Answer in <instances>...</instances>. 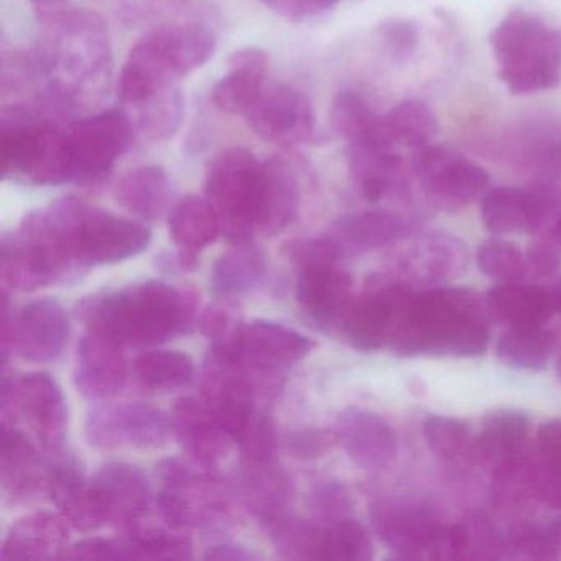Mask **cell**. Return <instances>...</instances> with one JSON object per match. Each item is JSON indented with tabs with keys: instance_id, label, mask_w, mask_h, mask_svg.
<instances>
[{
	"instance_id": "6da1fadb",
	"label": "cell",
	"mask_w": 561,
	"mask_h": 561,
	"mask_svg": "<svg viewBox=\"0 0 561 561\" xmlns=\"http://www.w3.org/2000/svg\"><path fill=\"white\" fill-rule=\"evenodd\" d=\"M31 57L38 78L35 110L54 123L70 126L110 93L113 48L98 12L73 8L44 25Z\"/></svg>"
},
{
	"instance_id": "7a4b0ae2",
	"label": "cell",
	"mask_w": 561,
	"mask_h": 561,
	"mask_svg": "<svg viewBox=\"0 0 561 561\" xmlns=\"http://www.w3.org/2000/svg\"><path fill=\"white\" fill-rule=\"evenodd\" d=\"M485 300L466 288L409 290L397 314L389 350L403 357H474L488 350Z\"/></svg>"
},
{
	"instance_id": "3957f363",
	"label": "cell",
	"mask_w": 561,
	"mask_h": 561,
	"mask_svg": "<svg viewBox=\"0 0 561 561\" xmlns=\"http://www.w3.org/2000/svg\"><path fill=\"white\" fill-rule=\"evenodd\" d=\"M83 318L90 331L123 346H156L190 330L195 300L167 282L149 280L91 297Z\"/></svg>"
},
{
	"instance_id": "277c9868",
	"label": "cell",
	"mask_w": 561,
	"mask_h": 561,
	"mask_svg": "<svg viewBox=\"0 0 561 561\" xmlns=\"http://www.w3.org/2000/svg\"><path fill=\"white\" fill-rule=\"evenodd\" d=\"M216 35L205 22L188 21L150 28L130 50L117 81L123 107H133L160 91L179 87L216 51Z\"/></svg>"
},
{
	"instance_id": "5b68a950",
	"label": "cell",
	"mask_w": 561,
	"mask_h": 561,
	"mask_svg": "<svg viewBox=\"0 0 561 561\" xmlns=\"http://www.w3.org/2000/svg\"><path fill=\"white\" fill-rule=\"evenodd\" d=\"M497 78L512 94H537L561 84V27L528 9L508 12L489 35Z\"/></svg>"
},
{
	"instance_id": "8992f818",
	"label": "cell",
	"mask_w": 561,
	"mask_h": 561,
	"mask_svg": "<svg viewBox=\"0 0 561 561\" xmlns=\"http://www.w3.org/2000/svg\"><path fill=\"white\" fill-rule=\"evenodd\" d=\"M0 162L5 179L37 186L75 182L68 126L48 121L34 104H14L2 110Z\"/></svg>"
},
{
	"instance_id": "52a82bcc",
	"label": "cell",
	"mask_w": 561,
	"mask_h": 561,
	"mask_svg": "<svg viewBox=\"0 0 561 561\" xmlns=\"http://www.w3.org/2000/svg\"><path fill=\"white\" fill-rule=\"evenodd\" d=\"M205 198L211 203L221 234L232 244L259 231L264 203V162L242 147L222 150L206 172Z\"/></svg>"
},
{
	"instance_id": "ba28073f",
	"label": "cell",
	"mask_w": 561,
	"mask_h": 561,
	"mask_svg": "<svg viewBox=\"0 0 561 561\" xmlns=\"http://www.w3.org/2000/svg\"><path fill=\"white\" fill-rule=\"evenodd\" d=\"M298 265L297 301L301 311L321 328L343 323L353 304V278L340 268L343 257L330 236L291 242Z\"/></svg>"
},
{
	"instance_id": "9c48e42d",
	"label": "cell",
	"mask_w": 561,
	"mask_h": 561,
	"mask_svg": "<svg viewBox=\"0 0 561 561\" xmlns=\"http://www.w3.org/2000/svg\"><path fill=\"white\" fill-rule=\"evenodd\" d=\"M159 474L163 488L157 505L173 530L213 527L228 517V495L215 469L193 459H167L160 462Z\"/></svg>"
},
{
	"instance_id": "30bf717a",
	"label": "cell",
	"mask_w": 561,
	"mask_h": 561,
	"mask_svg": "<svg viewBox=\"0 0 561 561\" xmlns=\"http://www.w3.org/2000/svg\"><path fill=\"white\" fill-rule=\"evenodd\" d=\"M2 415L14 416L32 430L47 455L64 451L67 438L68 409L57 380L47 373L4 377ZM12 422V423H14Z\"/></svg>"
},
{
	"instance_id": "8fae6325",
	"label": "cell",
	"mask_w": 561,
	"mask_h": 561,
	"mask_svg": "<svg viewBox=\"0 0 561 561\" xmlns=\"http://www.w3.org/2000/svg\"><path fill=\"white\" fill-rule=\"evenodd\" d=\"M412 175L426 202L445 211H458L482 198L491 180L479 163L439 144L416 150Z\"/></svg>"
},
{
	"instance_id": "7c38bea8",
	"label": "cell",
	"mask_w": 561,
	"mask_h": 561,
	"mask_svg": "<svg viewBox=\"0 0 561 561\" xmlns=\"http://www.w3.org/2000/svg\"><path fill=\"white\" fill-rule=\"evenodd\" d=\"M136 129L126 110L83 116L68 126L73 153L75 182L93 185L110 175L117 160L133 146Z\"/></svg>"
},
{
	"instance_id": "4fadbf2b",
	"label": "cell",
	"mask_w": 561,
	"mask_h": 561,
	"mask_svg": "<svg viewBox=\"0 0 561 561\" xmlns=\"http://www.w3.org/2000/svg\"><path fill=\"white\" fill-rule=\"evenodd\" d=\"M313 346L310 337L285 324L254 320L239 324L228 343L213 344L211 351L232 357L252 377H275L305 359Z\"/></svg>"
},
{
	"instance_id": "5bb4252c",
	"label": "cell",
	"mask_w": 561,
	"mask_h": 561,
	"mask_svg": "<svg viewBox=\"0 0 561 561\" xmlns=\"http://www.w3.org/2000/svg\"><path fill=\"white\" fill-rule=\"evenodd\" d=\"M70 337V318L51 298L24 305L9 317L4 313V359L9 353L31 363H54L64 354Z\"/></svg>"
},
{
	"instance_id": "9a60e30c",
	"label": "cell",
	"mask_w": 561,
	"mask_h": 561,
	"mask_svg": "<svg viewBox=\"0 0 561 561\" xmlns=\"http://www.w3.org/2000/svg\"><path fill=\"white\" fill-rule=\"evenodd\" d=\"M152 241V232L142 222L111 215L84 205L77 225V257L81 268L117 264L142 254Z\"/></svg>"
},
{
	"instance_id": "2e32d148",
	"label": "cell",
	"mask_w": 561,
	"mask_h": 561,
	"mask_svg": "<svg viewBox=\"0 0 561 561\" xmlns=\"http://www.w3.org/2000/svg\"><path fill=\"white\" fill-rule=\"evenodd\" d=\"M170 432V419L147 403L96 407L87 419L88 442L103 449H157Z\"/></svg>"
},
{
	"instance_id": "e0dca14e",
	"label": "cell",
	"mask_w": 561,
	"mask_h": 561,
	"mask_svg": "<svg viewBox=\"0 0 561 561\" xmlns=\"http://www.w3.org/2000/svg\"><path fill=\"white\" fill-rule=\"evenodd\" d=\"M245 119L262 140L275 146H304L314 134L310 100L290 84L265 87Z\"/></svg>"
},
{
	"instance_id": "ac0fdd59",
	"label": "cell",
	"mask_w": 561,
	"mask_h": 561,
	"mask_svg": "<svg viewBox=\"0 0 561 561\" xmlns=\"http://www.w3.org/2000/svg\"><path fill=\"white\" fill-rule=\"evenodd\" d=\"M412 288L396 277H374L343 318L341 330L347 343L366 353L389 346L400 305Z\"/></svg>"
},
{
	"instance_id": "d6986e66",
	"label": "cell",
	"mask_w": 561,
	"mask_h": 561,
	"mask_svg": "<svg viewBox=\"0 0 561 561\" xmlns=\"http://www.w3.org/2000/svg\"><path fill=\"white\" fill-rule=\"evenodd\" d=\"M465 242L445 231L415 232L399 252L393 277L410 287H438L461 277L468 265Z\"/></svg>"
},
{
	"instance_id": "ffe728a7",
	"label": "cell",
	"mask_w": 561,
	"mask_h": 561,
	"mask_svg": "<svg viewBox=\"0 0 561 561\" xmlns=\"http://www.w3.org/2000/svg\"><path fill=\"white\" fill-rule=\"evenodd\" d=\"M561 206L557 188L497 186L481 198V219L492 234H538Z\"/></svg>"
},
{
	"instance_id": "44dd1931",
	"label": "cell",
	"mask_w": 561,
	"mask_h": 561,
	"mask_svg": "<svg viewBox=\"0 0 561 561\" xmlns=\"http://www.w3.org/2000/svg\"><path fill=\"white\" fill-rule=\"evenodd\" d=\"M91 489L104 522L126 534L140 524L152 501L149 478L129 462L111 461L101 466Z\"/></svg>"
},
{
	"instance_id": "7402d4cb",
	"label": "cell",
	"mask_w": 561,
	"mask_h": 561,
	"mask_svg": "<svg viewBox=\"0 0 561 561\" xmlns=\"http://www.w3.org/2000/svg\"><path fill=\"white\" fill-rule=\"evenodd\" d=\"M370 522L383 545L400 558H430L443 525L422 505L380 499L370 507Z\"/></svg>"
},
{
	"instance_id": "603a6c76",
	"label": "cell",
	"mask_w": 561,
	"mask_h": 561,
	"mask_svg": "<svg viewBox=\"0 0 561 561\" xmlns=\"http://www.w3.org/2000/svg\"><path fill=\"white\" fill-rule=\"evenodd\" d=\"M505 153L537 188H557L561 182V123L550 117H530L515 127Z\"/></svg>"
},
{
	"instance_id": "cb8c5ba5",
	"label": "cell",
	"mask_w": 561,
	"mask_h": 561,
	"mask_svg": "<svg viewBox=\"0 0 561 561\" xmlns=\"http://www.w3.org/2000/svg\"><path fill=\"white\" fill-rule=\"evenodd\" d=\"M334 435L353 462L366 471H383L399 455L396 430L370 410L357 407L344 410L337 416Z\"/></svg>"
},
{
	"instance_id": "d4e9b609",
	"label": "cell",
	"mask_w": 561,
	"mask_h": 561,
	"mask_svg": "<svg viewBox=\"0 0 561 561\" xmlns=\"http://www.w3.org/2000/svg\"><path fill=\"white\" fill-rule=\"evenodd\" d=\"M420 221L415 216L369 209L341 216L331 226L330 238L341 255H360L393 242L405 241L419 232Z\"/></svg>"
},
{
	"instance_id": "484cf974",
	"label": "cell",
	"mask_w": 561,
	"mask_h": 561,
	"mask_svg": "<svg viewBox=\"0 0 561 561\" xmlns=\"http://www.w3.org/2000/svg\"><path fill=\"white\" fill-rule=\"evenodd\" d=\"M170 423L173 435L186 455L198 465L215 469L228 455L232 438L222 428L218 416L203 397H183L176 400L172 407Z\"/></svg>"
},
{
	"instance_id": "4316f807",
	"label": "cell",
	"mask_w": 561,
	"mask_h": 561,
	"mask_svg": "<svg viewBox=\"0 0 561 561\" xmlns=\"http://www.w3.org/2000/svg\"><path fill=\"white\" fill-rule=\"evenodd\" d=\"M48 456L47 492L70 527L90 534L106 525L77 459L65 449Z\"/></svg>"
},
{
	"instance_id": "83f0119b",
	"label": "cell",
	"mask_w": 561,
	"mask_h": 561,
	"mask_svg": "<svg viewBox=\"0 0 561 561\" xmlns=\"http://www.w3.org/2000/svg\"><path fill=\"white\" fill-rule=\"evenodd\" d=\"M127 379L123 344L90 331L78 343L75 386L90 400H106L121 392Z\"/></svg>"
},
{
	"instance_id": "f1b7e54d",
	"label": "cell",
	"mask_w": 561,
	"mask_h": 561,
	"mask_svg": "<svg viewBox=\"0 0 561 561\" xmlns=\"http://www.w3.org/2000/svg\"><path fill=\"white\" fill-rule=\"evenodd\" d=\"M268 55L257 47H245L231 54L228 73L213 88V103L229 116H245L265 88Z\"/></svg>"
},
{
	"instance_id": "f546056e",
	"label": "cell",
	"mask_w": 561,
	"mask_h": 561,
	"mask_svg": "<svg viewBox=\"0 0 561 561\" xmlns=\"http://www.w3.org/2000/svg\"><path fill=\"white\" fill-rule=\"evenodd\" d=\"M530 419L520 410H494L482 420L481 432L472 439L468 462L497 468L528 451Z\"/></svg>"
},
{
	"instance_id": "4dcf8cb0",
	"label": "cell",
	"mask_w": 561,
	"mask_h": 561,
	"mask_svg": "<svg viewBox=\"0 0 561 561\" xmlns=\"http://www.w3.org/2000/svg\"><path fill=\"white\" fill-rule=\"evenodd\" d=\"M70 524L61 514L35 512L9 528L0 557L4 560H51L64 558Z\"/></svg>"
},
{
	"instance_id": "1f68e13d",
	"label": "cell",
	"mask_w": 561,
	"mask_h": 561,
	"mask_svg": "<svg viewBox=\"0 0 561 561\" xmlns=\"http://www.w3.org/2000/svg\"><path fill=\"white\" fill-rule=\"evenodd\" d=\"M169 231L179 251L180 267L193 271L198 255L221 234V225L208 199L186 195L170 211Z\"/></svg>"
},
{
	"instance_id": "d6a6232c",
	"label": "cell",
	"mask_w": 561,
	"mask_h": 561,
	"mask_svg": "<svg viewBox=\"0 0 561 561\" xmlns=\"http://www.w3.org/2000/svg\"><path fill=\"white\" fill-rule=\"evenodd\" d=\"M485 307L491 321L507 328H547L557 313L551 290L518 282L491 288L485 295Z\"/></svg>"
},
{
	"instance_id": "836d02e7",
	"label": "cell",
	"mask_w": 561,
	"mask_h": 561,
	"mask_svg": "<svg viewBox=\"0 0 561 561\" xmlns=\"http://www.w3.org/2000/svg\"><path fill=\"white\" fill-rule=\"evenodd\" d=\"M173 190L169 173L159 165L139 167L121 179L116 190L117 202L130 215L156 221L172 211Z\"/></svg>"
},
{
	"instance_id": "e575fe53",
	"label": "cell",
	"mask_w": 561,
	"mask_h": 561,
	"mask_svg": "<svg viewBox=\"0 0 561 561\" xmlns=\"http://www.w3.org/2000/svg\"><path fill=\"white\" fill-rule=\"evenodd\" d=\"M300 209V183L294 167L284 157L264 162V203L259 231L275 236L297 218Z\"/></svg>"
},
{
	"instance_id": "d590c367",
	"label": "cell",
	"mask_w": 561,
	"mask_h": 561,
	"mask_svg": "<svg viewBox=\"0 0 561 561\" xmlns=\"http://www.w3.org/2000/svg\"><path fill=\"white\" fill-rule=\"evenodd\" d=\"M331 126L346 140L347 149L356 147H396L387 133L386 117L379 116L360 94L341 91L331 104Z\"/></svg>"
},
{
	"instance_id": "8d00e7d4",
	"label": "cell",
	"mask_w": 561,
	"mask_h": 561,
	"mask_svg": "<svg viewBox=\"0 0 561 561\" xmlns=\"http://www.w3.org/2000/svg\"><path fill=\"white\" fill-rule=\"evenodd\" d=\"M287 478L275 462L245 461L238 479V489L245 505L262 522L285 512L288 497Z\"/></svg>"
},
{
	"instance_id": "74e56055",
	"label": "cell",
	"mask_w": 561,
	"mask_h": 561,
	"mask_svg": "<svg viewBox=\"0 0 561 561\" xmlns=\"http://www.w3.org/2000/svg\"><path fill=\"white\" fill-rule=\"evenodd\" d=\"M267 264L251 241L232 244L213 265L211 287L216 295L234 297L252 290L265 277Z\"/></svg>"
},
{
	"instance_id": "f35d334b",
	"label": "cell",
	"mask_w": 561,
	"mask_h": 561,
	"mask_svg": "<svg viewBox=\"0 0 561 561\" xmlns=\"http://www.w3.org/2000/svg\"><path fill=\"white\" fill-rule=\"evenodd\" d=\"M133 121L136 134L149 142H167L179 133L185 116V96L182 88L172 87L169 90L153 94L144 103L133 107H124Z\"/></svg>"
},
{
	"instance_id": "ab89813d",
	"label": "cell",
	"mask_w": 561,
	"mask_h": 561,
	"mask_svg": "<svg viewBox=\"0 0 561 561\" xmlns=\"http://www.w3.org/2000/svg\"><path fill=\"white\" fill-rule=\"evenodd\" d=\"M553 346L547 328H507L495 343V356L511 369L538 373L547 367Z\"/></svg>"
},
{
	"instance_id": "60d3db41",
	"label": "cell",
	"mask_w": 561,
	"mask_h": 561,
	"mask_svg": "<svg viewBox=\"0 0 561 561\" xmlns=\"http://www.w3.org/2000/svg\"><path fill=\"white\" fill-rule=\"evenodd\" d=\"M208 0H117V18L127 27H159L199 21L208 14Z\"/></svg>"
},
{
	"instance_id": "b9f144b4",
	"label": "cell",
	"mask_w": 561,
	"mask_h": 561,
	"mask_svg": "<svg viewBox=\"0 0 561 561\" xmlns=\"http://www.w3.org/2000/svg\"><path fill=\"white\" fill-rule=\"evenodd\" d=\"M134 373L146 389L173 392L188 387L195 379V363L179 351H150L134 363Z\"/></svg>"
},
{
	"instance_id": "7bdbcfd3",
	"label": "cell",
	"mask_w": 561,
	"mask_h": 561,
	"mask_svg": "<svg viewBox=\"0 0 561 561\" xmlns=\"http://www.w3.org/2000/svg\"><path fill=\"white\" fill-rule=\"evenodd\" d=\"M455 527L459 560L507 558V534L485 512H469Z\"/></svg>"
},
{
	"instance_id": "ee69618b",
	"label": "cell",
	"mask_w": 561,
	"mask_h": 561,
	"mask_svg": "<svg viewBox=\"0 0 561 561\" xmlns=\"http://www.w3.org/2000/svg\"><path fill=\"white\" fill-rule=\"evenodd\" d=\"M383 117L387 133L396 147H405L416 152L433 144L438 134V121L423 101H402Z\"/></svg>"
},
{
	"instance_id": "f6af8a7d",
	"label": "cell",
	"mask_w": 561,
	"mask_h": 561,
	"mask_svg": "<svg viewBox=\"0 0 561 561\" xmlns=\"http://www.w3.org/2000/svg\"><path fill=\"white\" fill-rule=\"evenodd\" d=\"M373 554L369 531L354 518H340L321 534L320 558L324 560L367 561Z\"/></svg>"
},
{
	"instance_id": "bcb514c9",
	"label": "cell",
	"mask_w": 561,
	"mask_h": 561,
	"mask_svg": "<svg viewBox=\"0 0 561 561\" xmlns=\"http://www.w3.org/2000/svg\"><path fill=\"white\" fill-rule=\"evenodd\" d=\"M130 558L146 560H186L192 558V541L185 535L173 534L160 527L142 528L140 524L127 531Z\"/></svg>"
},
{
	"instance_id": "7dc6e473",
	"label": "cell",
	"mask_w": 561,
	"mask_h": 561,
	"mask_svg": "<svg viewBox=\"0 0 561 561\" xmlns=\"http://www.w3.org/2000/svg\"><path fill=\"white\" fill-rule=\"evenodd\" d=\"M423 436L428 448L446 461H468L474 439L461 420L446 415L426 416Z\"/></svg>"
},
{
	"instance_id": "c3c4849f",
	"label": "cell",
	"mask_w": 561,
	"mask_h": 561,
	"mask_svg": "<svg viewBox=\"0 0 561 561\" xmlns=\"http://www.w3.org/2000/svg\"><path fill=\"white\" fill-rule=\"evenodd\" d=\"M275 547L287 558H320L321 534L307 522L287 512L264 522Z\"/></svg>"
},
{
	"instance_id": "681fc988",
	"label": "cell",
	"mask_w": 561,
	"mask_h": 561,
	"mask_svg": "<svg viewBox=\"0 0 561 561\" xmlns=\"http://www.w3.org/2000/svg\"><path fill=\"white\" fill-rule=\"evenodd\" d=\"M478 267L492 280L518 282L527 275V259L514 242L488 239L478 248Z\"/></svg>"
},
{
	"instance_id": "f907efd6",
	"label": "cell",
	"mask_w": 561,
	"mask_h": 561,
	"mask_svg": "<svg viewBox=\"0 0 561 561\" xmlns=\"http://www.w3.org/2000/svg\"><path fill=\"white\" fill-rule=\"evenodd\" d=\"M507 558L524 560H557L547 530L540 525L518 524L507 531Z\"/></svg>"
},
{
	"instance_id": "816d5d0a",
	"label": "cell",
	"mask_w": 561,
	"mask_h": 561,
	"mask_svg": "<svg viewBox=\"0 0 561 561\" xmlns=\"http://www.w3.org/2000/svg\"><path fill=\"white\" fill-rule=\"evenodd\" d=\"M277 442L274 423L267 415L257 412L238 445L244 453L245 461L275 462Z\"/></svg>"
},
{
	"instance_id": "f5cc1de1",
	"label": "cell",
	"mask_w": 561,
	"mask_h": 561,
	"mask_svg": "<svg viewBox=\"0 0 561 561\" xmlns=\"http://www.w3.org/2000/svg\"><path fill=\"white\" fill-rule=\"evenodd\" d=\"M530 485L534 501L561 511V465L535 451L530 462Z\"/></svg>"
},
{
	"instance_id": "db71d44e",
	"label": "cell",
	"mask_w": 561,
	"mask_h": 561,
	"mask_svg": "<svg viewBox=\"0 0 561 561\" xmlns=\"http://www.w3.org/2000/svg\"><path fill=\"white\" fill-rule=\"evenodd\" d=\"M377 32H379L387 54L400 64L410 60L419 48V27L405 19H389L380 25Z\"/></svg>"
},
{
	"instance_id": "11a10c76",
	"label": "cell",
	"mask_w": 561,
	"mask_h": 561,
	"mask_svg": "<svg viewBox=\"0 0 561 561\" xmlns=\"http://www.w3.org/2000/svg\"><path fill=\"white\" fill-rule=\"evenodd\" d=\"M65 560H130L126 540L93 537L67 548Z\"/></svg>"
},
{
	"instance_id": "9f6ffc18",
	"label": "cell",
	"mask_w": 561,
	"mask_h": 561,
	"mask_svg": "<svg viewBox=\"0 0 561 561\" xmlns=\"http://www.w3.org/2000/svg\"><path fill=\"white\" fill-rule=\"evenodd\" d=\"M239 324L241 323H236L231 313L222 307L209 308L202 318L203 334H206L213 344L228 343L238 331Z\"/></svg>"
},
{
	"instance_id": "6f0895ef",
	"label": "cell",
	"mask_w": 561,
	"mask_h": 561,
	"mask_svg": "<svg viewBox=\"0 0 561 561\" xmlns=\"http://www.w3.org/2000/svg\"><path fill=\"white\" fill-rule=\"evenodd\" d=\"M314 505L323 517L334 518L336 522L343 518L344 512L350 508V497L340 485L327 484L314 494Z\"/></svg>"
},
{
	"instance_id": "680465c9",
	"label": "cell",
	"mask_w": 561,
	"mask_h": 561,
	"mask_svg": "<svg viewBox=\"0 0 561 561\" xmlns=\"http://www.w3.org/2000/svg\"><path fill=\"white\" fill-rule=\"evenodd\" d=\"M333 439H336V435H328L324 432L295 433L288 439V448L298 458H314L327 451Z\"/></svg>"
},
{
	"instance_id": "91938a15",
	"label": "cell",
	"mask_w": 561,
	"mask_h": 561,
	"mask_svg": "<svg viewBox=\"0 0 561 561\" xmlns=\"http://www.w3.org/2000/svg\"><path fill=\"white\" fill-rule=\"evenodd\" d=\"M537 453L561 465V419L551 420L538 428Z\"/></svg>"
},
{
	"instance_id": "94428289",
	"label": "cell",
	"mask_w": 561,
	"mask_h": 561,
	"mask_svg": "<svg viewBox=\"0 0 561 561\" xmlns=\"http://www.w3.org/2000/svg\"><path fill=\"white\" fill-rule=\"evenodd\" d=\"M205 558H211V560L248 561L255 560L257 554L252 553L248 548L239 547V545L222 543L209 548Z\"/></svg>"
},
{
	"instance_id": "6125c7cd",
	"label": "cell",
	"mask_w": 561,
	"mask_h": 561,
	"mask_svg": "<svg viewBox=\"0 0 561 561\" xmlns=\"http://www.w3.org/2000/svg\"><path fill=\"white\" fill-rule=\"evenodd\" d=\"M545 530H547L548 538H550L551 547L554 548L558 557H561V515L553 518V520L545 527Z\"/></svg>"
},
{
	"instance_id": "be15d7a7",
	"label": "cell",
	"mask_w": 561,
	"mask_h": 561,
	"mask_svg": "<svg viewBox=\"0 0 561 561\" xmlns=\"http://www.w3.org/2000/svg\"><path fill=\"white\" fill-rule=\"evenodd\" d=\"M314 8H317L318 14L324 15L327 12L333 11L340 2L343 0H313Z\"/></svg>"
},
{
	"instance_id": "e7e4bbea",
	"label": "cell",
	"mask_w": 561,
	"mask_h": 561,
	"mask_svg": "<svg viewBox=\"0 0 561 561\" xmlns=\"http://www.w3.org/2000/svg\"><path fill=\"white\" fill-rule=\"evenodd\" d=\"M551 294H553L554 307H557V313L561 314V280L557 282V285H554L553 290H551Z\"/></svg>"
},
{
	"instance_id": "03108f58",
	"label": "cell",
	"mask_w": 561,
	"mask_h": 561,
	"mask_svg": "<svg viewBox=\"0 0 561 561\" xmlns=\"http://www.w3.org/2000/svg\"><path fill=\"white\" fill-rule=\"evenodd\" d=\"M557 376L561 382V353H560V357H558V360H557Z\"/></svg>"
},
{
	"instance_id": "003e7915",
	"label": "cell",
	"mask_w": 561,
	"mask_h": 561,
	"mask_svg": "<svg viewBox=\"0 0 561 561\" xmlns=\"http://www.w3.org/2000/svg\"><path fill=\"white\" fill-rule=\"evenodd\" d=\"M262 2H264V0H262Z\"/></svg>"
}]
</instances>
